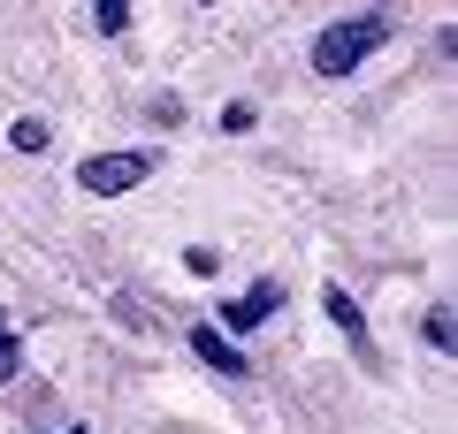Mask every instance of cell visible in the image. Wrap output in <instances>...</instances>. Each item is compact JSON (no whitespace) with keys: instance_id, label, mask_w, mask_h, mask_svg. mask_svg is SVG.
<instances>
[{"instance_id":"obj_5","label":"cell","mask_w":458,"mask_h":434,"mask_svg":"<svg viewBox=\"0 0 458 434\" xmlns=\"http://www.w3.org/2000/svg\"><path fill=\"white\" fill-rule=\"evenodd\" d=\"M321 305H328V321H336L344 336L360 343V358H375V351H367V313L352 305V289H344V282H328V289H321Z\"/></svg>"},{"instance_id":"obj_2","label":"cell","mask_w":458,"mask_h":434,"mask_svg":"<svg viewBox=\"0 0 458 434\" xmlns=\"http://www.w3.org/2000/svg\"><path fill=\"white\" fill-rule=\"evenodd\" d=\"M153 168H161V153H92V161L77 168V183L92 198H123V191H138Z\"/></svg>"},{"instance_id":"obj_1","label":"cell","mask_w":458,"mask_h":434,"mask_svg":"<svg viewBox=\"0 0 458 434\" xmlns=\"http://www.w3.org/2000/svg\"><path fill=\"white\" fill-rule=\"evenodd\" d=\"M382 46H390V23L382 16H344V23H328V31L306 46V62H313V77L336 84V77H352V69H367Z\"/></svg>"},{"instance_id":"obj_10","label":"cell","mask_w":458,"mask_h":434,"mask_svg":"<svg viewBox=\"0 0 458 434\" xmlns=\"http://www.w3.org/2000/svg\"><path fill=\"white\" fill-rule=\"evenodd\" d=\"M428 343H436V351H451V313H443V305L428 313Z\"/></svg>"},{"instance_id":"obj_6","label":"cell","mask_w":458,"mask_h":434,"mask_svg":"<svg viewBox=\"0 0 458 434\" xmlns=\"http://www.w3.org/2000/svg\"><path fill=\"white\" fill-rule=\"evenodd\" d=\"M47 138H54V129L38 122V114H23V122H8V145H16V153H47Z\"/></svg>"},{"instance_id":"obj_12","label":"cell","mask_w":458,"mask_h":434,"mask_svg":"<svg viewBox=\"0 0 458 434\" xmlns=\"http://www.w3.org/2000/svg\"><path fill=\"white\" fill-rule=\"evenodd\" d=\"M69 434H77V427H69Z\"/></svg>"},{"instance_id":"obj_9","label":"cell","mask_w":458,"mask_h":434,"mask_svg":"<svg viewBox=\"0 0 458 434\" xmlns=\"http://www.w3.org/2000/svg\"><path fill=\"white\" fill-rule=\"evenodd\" d=\"M252 122H260V114H252V99H229V107H222V129H237V138H245Z\"/></svg>"},{"instance_id":"obj_8","label":"cell","mask_w":458,"mask_h":434,"mask_svg":"<svg viewBox=\"0 0 458 434\" xmlns=\"http://www.w3.org/2000/svg\"><path fill=\"white\" fill-rule=\"evenodd\" d=\"M23 373V351H16V336H8V313H0V381H16Z\"/></svg>"},{"instance_id":"obj_7","label":"cell","mask_w":458,"mask_h":434,"mask_svg":"<svg viewBox=\"0 0 458 434\" xmlns=\"http://www.w3.org/2000/svg\"><path fill=\"white\" fill-rule=\"evenodd\" d=\"M92 23L107 38H123V31H131V0H92Z\"/></svg>"},{"instance_id":"obj_11","label":"cell","mask_w":458,"mask_h":434,"mask_svg":"<svg viewBox=\"0 0 458 434\" xmlns=\"http://www.w3.org/2000/svg\"><path fill=\"white\" fill-rule=\"evenodd\" d=\"M207 8H222V0H207Z\"/></svg>"},{"instance_id":"obj_3","label":"cell","mask_w":458,"mask_h":434,"mask_svg":"<svg viewBox=\"0 0 458 434\" xmlns=\"http://www.w3.org/2000/svg\"><path fill=\"white\" fill-rule=\"evenodd\" d=\"M276 305H283V282H252V289H237V297L222 305V321H214V328H222V336H245V328H260Z\"/></svg>"},{"instance_id":"obj_4","label":"cell","mask_w":458,"mask_h":434,"mask_svg":"<svg viewBox=\"0 0 458 434\" xmlns=\"http://www.w3.org/2000/svg\"><path fill=\"white\" fill-rule=\"evenodd\" d=\"M191 358H199V366H214V373H229V381H245V373H252V358L237 351V336H222L214 321L191 328Z\"/></svg>"}]
</instances>
